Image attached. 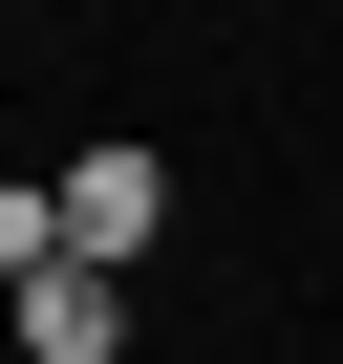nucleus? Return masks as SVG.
Instances as JSON below:
<instances>
[{"mask_svg":"<svg viewBox=\"0 0 343 364\" xmlns=\"http://www.w3.org/2000/svg\"><path fill=\"white\" fill-rule=\"evenodd\" d=\"M43 215H65V257H86V279H129V257L172 236V150H86Z\"/></svg>","mask_w":343,"mask_h":364,"instance_id":"f257e3e1","label":"nucleus"},{"mask_svg":"<svg viewBox=\"0 0 343 364\" xmlns=\"http://www.w3.org/2000/svg\"><path fill=\"white\" fill-rule=\"evenodd\" d=\"M22 364H129V279L43 257V279H22Z\"/></svg>","mask_w":343,"mask_h":364,"instance_id":"f03ea898","label":"nucleus"}]
</instances>
